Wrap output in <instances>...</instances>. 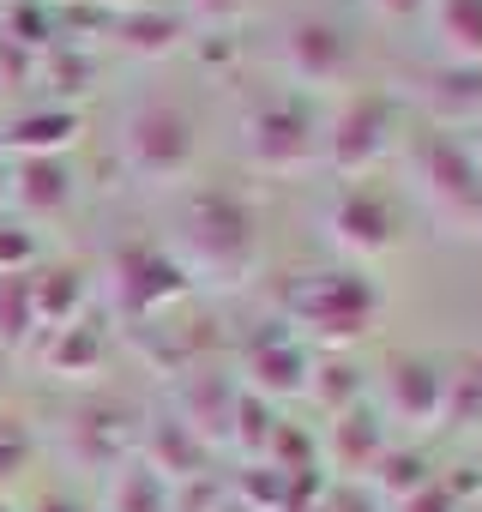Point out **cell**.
<instances>
[{
    "label": "cell",
    "mask_w": 482,
    "mask_h": 512,
    "mask_svg": "<svg viewBox=\"0 0 482 512\" xmlns=\"http://www.w3.org/2000/svg\"><path fill=\"white\" fill-rule=\"evenodd\" d=\"M374 386H380L374 410L386 416V428L392 422L398 428H440V416H446V368L440 362H428V356H392Z\"/></svg>",
    "instance_id": "obj_11"
},
{
    "label": "cell",
    "mask_w": 482,
    "mask_h": 512,
    "mask_svg": "<svg viewBox=\"0 0 482 512\" xmlns=\"http://www.w3.org/2000/svg\"><path fill=\"white\" fill-rule=\"evenodd\" d=\"M278 320H290V332L314 356H356V344L380 320V284L362 266L302 272V278L284 284V314Z\"/></svg>",
    "instance_id": "obj_2"
},
{
    "label": "cell",
    "mask_w": 482,
    "mask_h": 512,
    "mask_svg": "<svg viewBox=\"0 0 482 512\" xmlns=\"http://www.w3.org/2000/svg\"><path fill=\"white\" fill-rule=\"evenodd\" d=\"M103 362H109V332H103L91 314L37 338V368H43L49 380L79 386V380H97V374H103Z\"/></svg>",
    "instance_id": "obj_17"
},
{
    "label": "cell",
    "mask_w": 482,
    "mask_h": 512,
    "mask_svg": "<svg viewBox=\"0 0 482 512\" xmlns=\"http://www.w3.org/2000/svg\"><path fill=\"white\" fill-rule=\"evenodd\" d=\"M97 7H103L109 19H121V13H139V7H163V0H97Z\"/></svg>",
    "instance_id": "obj_37"
},
{
    "label": "cell",
    "mask_w": 482,
    "mask_h": 512,
    "mask_svg": "<svg viewBox=\"0 0 482 512\" xmlns=\"http://www.w3.org/2000/svg\"><path fill=\"white\" fill-rule=\"evenodd\" d=\"M175 260L193 284L205 290H241L254 284L266 247H260V217L248 205V193H235L223 181H199L181 193L175 211Z\"/></svg>",
    "instance_id": "obj_1"
},
{
    "label": "cell",
    "mask_w": 482,
    "mask_h": 512,
    "mask_svg": "<svg viewBox=\"0 0 482 512\" xmlns=\"http://www.w3.org/2000/svg\"><path fill=\"white\" fill-rule=\"evenodd\" d=\"M31 512H79V506H73V500H61V494H43Z\"/></svg>",
    "instance_id": "obj_38"
},
{
    "label": "cell",
    "mask_w": 482,
    "mask_h": 512,
    "mask_svg": "<svg viewBox=\"0 0 482 512\" xmlns=\"http://www.w3.org/2000/svg\"><path fill=\"white\" fill-rule=\"evenodd\" d=\"M362 7L380 19V25H410V19H422L434 0H362Z\"/></svg>",
    "instance_id": "obj_36"
},
{
    "label": "cell",
    "mask_w": 482,
    "mask_h": 512,
    "mask_svg": "<svg viewBox=\"0 0 482 512\" xmlns=\"http://www.w3.org/2000/svg\"><path fill=\"white\" fill-rule=\"evenodd\" d=\"M452 422H464V428L482 422V356L446 374V416H440V428H452Z\"/></svg>",
    "instance_id": "obj_30"
},
{
    "label": "cell",
    "mask_w": 482,
    "mask_h": 512,
    "mask_svg": "<svg viewBox=\"0 0 482 512\" xmlns=\"http://www.w3.org/2000/svg\"><path fill=\"white\" fill-rule=\"evenodd\" d=\"M187 31H193V25H187V13H175V7H139V13L109 19V43H115L121 55H133V61H169L181 43H193Z\"/></svg>",
    "instance_id": "obj_20"
},
{
    "label": "cell",
    "mask_w": 482,
    "mask_h": 512,
    "mask_svg": "<svg viewBox=\"0 0 482 512\" xmlns=\"http://www.w3.org/2000/svg\"><path fill=\"white\" fill-rule=\"evenodd\" d=\"M320 139H326V121H320L314 97H302V91L260 97L241 115V157L260 175H308L320 163Z\"/></svg>",
    "instance_id": "obj_6"
},
{
    "label": "cell",
    "mask_w": 482,
    "mask_h": 512,
    "mask_svg": "<svg viewBox=\"0 0 482 512\" xmlns=\"http://www.w3.org/2000/svg\"><path fill=\"white\" fill-rule=\"evenodd\" d=\"M241 13H248V0H187V25H211V31H229Z\"/></svg>",
    "instance_id": "obj_34"
},
{
    "label": "cell",
    "mask_w": 482,
    "mask_h": 512,
    "mask_svg": "<svg viewBox=\"0 0 482 512\" xmlns=\"http://www.w3.org/2000/svg\"><path fill=\"white\" fill-rule=\"evenodd\" d=\"M235 380L248 386L254 398H266V404H296V398H308L314 350L290 332V320H266L248 344H241V368H235Z\"/></svg>",
    "instance_id": "obj_9"
},
{
    "label": "cell",
    "mask_w": 482,
    "mask_h": 512,
    "mask_svg": "<svg viewBox=\"0 0 482 512\" xmlns=\"http://www.w3.org/2000/svg\"><path fill=\"white\" fill-rule=\"evenodd\" d=\"M278 404H266V398H254L248 386H241V398H235V422H229V452H241L248 464H260L266 458V446H272V434H278Z\"/></svg>",
    "instance_id": "obj_28"
},
{
    "label": "cell",
    "mask_w": 482,
    "mask_h": 512,
    "mask_svg": "<svg viewBox=\"0 0 482 512\" xmlns=\"http://www.w3.org/2000/svg\"><path fill=\"white\" fill-rule=\"evenodd\" d=\"M133 446H139V410L121 404V398H91V404H79L67 416V452L85 470L109 476L115 464L133 458Z\"/></svg>",
    "instance_id": "obj_12"
},
{
    "label": "cell",
    "mask_w": 482,
    "mask_h": 512,
    "mask_svg": "<svg viewBox=\"0 0 482 512\" xmlns=\"http://www.w3.org/2000/svg\"><path fill=\"white\" fill-rule=\"evenodd\" d=\"M37 229L31 223H0V272H37Z\"/></svg>",
    "instance_id": "obj_33"
},
{
    "label": "cell",
    "mask_w": 482,
    "mask_h": 512,
    "mask_svg": "<svg viewBox=\"0 0 482 512\" xmlns=\"http://www.w3.org/2000/svg\"><path fill=\"white\" fill-rule=\"evenodd\" d=\"M0 7H13V0H0Z\"/></svg>",
    "instance_id": "obj_43"
},
{
    "label": "cell",
    "mask_w": 482,
    "mask_h": 512,
    "mask_svg": "<svg viewBox=\"0 0 482 512\" xmlns=\"http://www.w3.org/2000/svg\"><path fill=\"white\" fill-rule=\"evenodd\" d=\"M428 19L452 67H482V0H434Z\"/></svg>",
    "instance_id": "obj_22"
},
{
    "label": "cell",
    "mask_w": 482,
    "mask_h": 512,
    "mask_svg": "<svg viewBox=\"0 0 482 512\" xmlns=\"http://www.w3.org/2000/svg\"><path fill=\"white\" fill-rule=\"evenodd\" d=\"M0 512H7V506H0Z\"/></svg>",
    "instance_id": "obj_45"
},
{
    "label": "cell",
    "mask_w": 482,
    "mask_h": 512,
    "mask_svg": "<svg viewBox=\"0 0 482 512\" xmlns=\"http://www.w3.org/2000/svg\"><path fill=\"white\" fill-rule=\"evenodd\" d=\"M103 512H169V482H163L151 464L127 458V464H115V470H109Z\"/></svg>",
    "instance_id": "obj_26"
},
{
    "label": "cell",
    "mask_w": 482,
    "mask_h": 512,
    "mask_svg": "<svg viewBox=\"0 0 482 512\" xmlns=\"http://www.w3.org/2000/svg\"><path fill=\"white\" fill-rule=\"evenodd\" d=\"M37 79H43V91H49V103H67V109H79V97L91 91V61L73 49V43H55L49 55H37Z\"/></svg>",
    "instance_id": "obj_29"
},
{
    "label": "cell",
    "mask_w": 482,
    "mask_h": 512,
    "mask_svg": "<svg viewBox=\"0 0 482 512\" xmlns=\"http://www.w3.org/2000/svg\"><path fill=\"white\" fill-rule=\"evenodd\" d=\"M308 398L320 404V416H344L356 404H368V374L356 356H314V380Z\"/></svg>",
    "instance_id": "obj_24"
},
{
    "label": "cell",
    "mask_w": 482,
    "mask_h": 512,
    "mask_svg": "<svg viewBox=\"0 0 482 512\" xmlns=\"http://www.w3.org/2000/svg\"><path fill=\"white\" fill-rule=\"evenodd\" d=\"M314 512H320V506H314Z\"/></svg>",
    "instance_id": "obj_46"
},
{
    "label": "cell",
    "mask_w": 482,
    "mask_h": 512,
    "mask_svg": "<svg viewBox=\"0 0 482 512\" xmlns=\"http://www.w3.org/2000/svg\"><path fill=\"white\" fill-rule=\"evenodd\" d=\"M326 235H332V247L344 253V260L368 266V260H386V253L398 247L404 211H398V199H392L386 187H374V181H338V193H332V205H326Z\"/></svg>",
    "instance_id": "obj_7"
},
{
    "label": "cell",
    "mask_w": 482,
    "mask_h": 512,
    "mask_svg": "<svg viewBox=\"0 0 482 512\" xmlns=\"http://www.w3.org/2000/svg\"><path fill=\"white\" fill-rule=\"evenodd\" d=\"M278 55H284V73L296 79V91H338L350 73H356V49L338 25L326 19H290L284 37H278Z\"/></svg>",
    "instance_id": "obj_10"
},
{
    "label": "cell",
    "mask_w": 482,
    "mask_h": 512,
    "mask_svg": "<svg viewBox=\"0 0 482 512\" xmlns=\"http://www.w3.org/2000/svg\"><path fill=\"white\" fill-rule=\"evenodd\" d=\"M31 296H37V326L55 332V326H73L85 320V302H91V272H79L73 260H49L31 272ZM37 332V338H43Z\"/></svg>",
    "instance_id": "obj_21"
},
{
    "label": "cell",
    "mask_w": 482,
    "mask_h": 512,
    "mask_svg": "<svg viewBox=\"0 0 482 512\" xmlns=\"http://www.w3.org/2000/svg\"><path fill=\"white\" fill-rule=\"evenodd\" d=\"M434 482V464H428V452H416V446H386L380 452V464L368 470V494L374 500H386V506H404L416 488H428Z\"/></svg>",
    "instance_id": "obj_25"
},
{
    "label": "cell",
    "mask_w": 482,
    "mask_h": 512,
    "mask_svg": "<svg viewBox=\"0 0 482 512\" xmlns=\"http://www.w3.org/2000/svg\"><path fill=\"white\" fill-rule=\"evenodd\" d=\"M31 452H37L31 428H25L19 416H0V488H7V482L31 464Z\"/></svg>",
    "instance_id": "obj_32"
},
{
    "label": "cell",
    "mask_w": 482,
    "mask_h": 512,
    "mask_svg": "<svg viewBox=\"0 0 482 512\" xmlns=\"http://www.w3.org/2000/svg\"><path fill=\"white\" fill-rule=\"evenodd\" d=\"M0 91H7V79H0Z\"/></svg>",
    "instance_id": "obj_44"
},
{
    "label": "cell",
    "mask_w": 482,
    "mask_h": 512,
    "mask_svg": "<svg viewBox=\"0 0 482 512\" xmlns=\"http://www.w3.org/2000/svg\"><path fill=\"white\" fill-rule=\"evenodd\" d=\"M392 145V103L380 91H350L332 115H326V139H320V163L338 181H368L374 163Z\"/></svg>",
    "instance_id": "obj_8"
},
{
    "label": "cell",
    "mask_w": 482,
    "mask_h": 512,
    "mask_svg": "<svg viewBox=\"0 0 482 512\" xmlns=\"http://www.w3.org/2000/svg\"><path fill=\"white\" fill-rule=\"evenodd\" d=\"M37 296L31 272H0V350H25L37 338Z\"/></svg>",
    "instance_id": "obj_27"
},
{
    "label": "cell",
    "mask_w": 482,
    "mask_h": 512,
    "mask_svg": "<svg viewBox=\"0 0 482 512\" xmlns=\"http://www.w3.org/2000/svg\"><path fill=\"white\" fill-rule=\"evenodd\" d=\"M410 175H416V199L422 211L452 229V235H482V169L470 157V145L458 133L428 127L410 145Z\"/></svg>",
    "instance_id": "obj_5"
},
{
    "label": "cell",
    "mask_w": 482,
    "mask_h": 512,
    "mask_svg": "<svg viewBox=\"0 0 482 512\" xmlns=\"http://www.w3.org/2000/svg\"><path fill=\"white\" fill-rule=\"evenodd\" d=\"M61 43V13L49 0H13V7H0V49H19V55H49Z\"/></svg>",
    "instance_id": "obj_23"
},
{
    "label": "cell",
    "mask_w": 482,
    "mask_h": 512,
    "mask_svg": "<svg viewBox=\"0 0 482 512\" xmlns=\"http://www.w3.org/2000/svg\"><path fill=\"white\" fill-rule=\"evenodd\" d=\"M235 398H241V380L223 374V368H211V362H199V368H187V374L175 380L169 410H175L211 452H223V446H229V422H235Z\"/></svg>",
    "instance_id": "obj_13"
},
{
    "label": "cell",
    "mask_w": 482,
    "mask_h": 512,
    "mask_svg": "<svg viewBox=\"0 0 482 512\" xmlns=\"http://www.w3.org/2000/svg\"><path fill=\"white\" fill-rule=\"evenodd\" d=\"M470 157H476V169H482V121L470 127Z\"/></svg>",
    "instance_id": "obj_40"
},
{
    "label": "cell",
    "mask_w": 482,
    "mask_h": 512,
    "mask_svg": "<svg viewBox=\"0 0 482 512\" xmlns=\"http://www.w3.org/2000/svg\"><path fill=\"white\" fill-rule=\"evenodd\" d=\"M49 7H73V0H49Z\"/></svg>",
    "instance_id": "obj_42"
},
{
    "label": "cell",
    "mask_w": 482,
    "mask_h": 512,
    "mask_svg": "<svg viewBox=\"0 0 482 512\" xmlns=\"http://www.w3.org/2000/svg\"><path fill=\"white\" fill-rule=\"evenodd\" d=\"M0 157H7V121H0Z\"/></svg>",
    "instance_id": "obj_41"
},
{
    "label": "cell",
    "mask_w": 482,
    "mask_h": 512,
    "mask_svg": "<svg viewBox=\"0 0 482 512\" xmlns=\"http://www.w3.org/2000/svg\"><path fill=\"white\" fill-rule=\"evenodd\" d=\"M223 506H229V488H223V476H217V470L169 488V512H223Z\"/></svg>",
    "instance_id": "obj_31"
},
{
    "label": "cell",
    "mask_w": 482,
    "mask_h": 512,
    "mask_svg": "<svg viewBox=\"0 0 482 512\" xmlns=\"http://www.w3.org/2000/svg\"><path fill=\"white\" fill-rule=\"evenodd\" d=\"M115 157L139 187H175V181H187V169L199 157V127L175 97H139L121 115Z\"/></svg>",
    "instance_id": "obj_3"
},
{
    "label": "cell",
    "mask_w": 482,
    "mask_h": 512,
    "mask_svg": "<svg viewBox=\"0 0 482 512\" xmlns=\"http://www.w3.org/2000/svg\"><path fill=\"white\" fill-rule=\"evenodd\" d=\"M139 464H151L169 488L175 482H193V476H211V464H217V452L175 416V410H151L145 422H139V452H133Z\"/></svg>",
    "instance_id": "obj_15"
},
{
    "label": "cell",
    "mask_w": 482,
    "mask_h": 512,
    "mask_svg": "<svg viewBox=\"0 0 482 512\" xmlns=\"http://www.w3.org/2000/svg\"><path fill=\"white\" fill-rule=\"evenodd\" d=\"M386 416L374 404H356L344 416H326V434H320V470H332L338 482H368V470L380 464L386 452Z\"/></svg>",
    "instance_id": "obj_14"
},
{
    "label": "cell",
    "mask_w": 482,
    "mask_h": 512,
    "mask_svg": "<svg viewBox=\"0 0 482 512\" xmlns=\"http://www.w3.org/2000/svg\"><path fill=\"white\" fill-rule=\"evenodd\" d=\"M416 103L428 115V127H476L482 121V67H434L422 85H416Z\"/></svg>",
    "instance_id": "obj_18"
},
{
    "label": "cell",
    "mask_w": 482,
    "mask_h": 512,
    "mask_svg": "<svg viewBox=\"0 0 482 512\" xmlns=\"http://www.w3.org/2000/svg\"><path fill=\"white\" fill-rule=\"evenodd\" d=\"M79 199V169L67 157H19L13 163V205L31 223H55L67 217Z\"/></svg>",
    "instance_id": "obj_16"
},
{
    "label": "cell",
    "mask_w": 482,
    "mask_h": 512,
    "mask_svg": "<svg viewBox=\"0 0 482 512\" xmlns=\"http://www.w3.org/2000/svg\"><path fill=\"white\" fill-rule=\"evenodd\" d=\"M85 139V115L67 103H37L7 121V157H67Z\"/></svg>",
    "instance_id": "obj_19"
},
{
    "label": "cell",
    "mask_w": 482,
    "mask_h": 512,
    "mask_svg": "<svg viewBox=\"0 0 482 512\" xmlns=\"http://www.w3.org/2000/svg\"><path fill=\"white\" fill-rule=\"evenodd\" d=\"M103 284H109V308H115V320L127 332L181 314V302L193 296V278L181 272V260L163 241H151V235H133V241H121L109 253Z\"/></svg>",
    "instance_id": "obj_4"
},
{
    "label": "cell",
    "mask_w": 482,
    "mask_h": 512,
    "mask_svg": "<svg viewBox=\"0 0 482 512\" xmlns=\"http://www.w3.org/2000/svg\"><path fill=\"white\" fill-rule=\"evenodd\" d=\"M0 205H13V163L0 157Z\"/></svg>",
    "instance_id": "obj_39"
},
{
    "label": "cell",
    "mask_w": 482,
    "mask_h": 512,
    "mask_svg": "<svg viewBox=\"0 0 482 512\" xmlns=\"http://www.w3.org/2000/svg\"><path fill=\"white\" fill-rule=\"evenodd\" d=\"M398 512H464V500H458V494H452V488L434 476V482H428V488H416V494H410Z\"/></svg>",
    "instance_id": "obj_35"
}]
</instances>
